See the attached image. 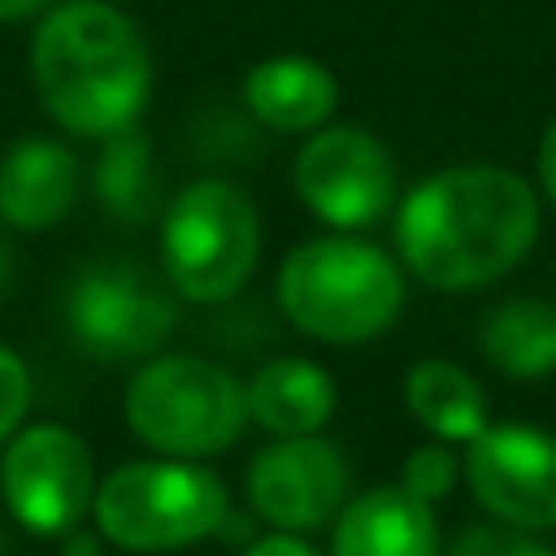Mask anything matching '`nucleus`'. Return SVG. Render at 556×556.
<instances>
[{
  "mask_svg": "<svg viewBox=\"0 0 556 556\" xmlns=\"http://www.w3.org/2000/svg\"><path fill=\"white\" fill-rule=\"evenodd\" d=\"M542 230V201L508 166H450L405 191L395 211L401 269L440 293H469L513 274Z\"/></svg>",
  "mask_w": 556,
  "mask_h": 556,
  "instance_id": "obj_1",
  "label": "nucleus"
},
{
  "mask_svg": "<svg viewBox=\"0 0 556 556\" xmlns=\"http://www.w3.org/2000/svg\"><path fill=\"white\" fill-rule=\"evenodd\" d=\"M35 93L64 132L113 137L137 127L152 98V54L132 20L108 0L45 10L29 45Z\"/></svg>",
  "mask_w": 556,
  "mask_h": 556,
  "instance_id": "obj_2",
  "label": "nucleus"
},
{
  "mask_svg": "<svg viewBox=\"0 0 556 556\" xmlns=\"http://www.w3.org/2000/svg\"><path fill=\"white\" fill-rule=\"evenodd\" d=\"M278 313L303 337L356 346L391 332L405 313V269L371 240L327 235L307 240L278 269Z\"/></svg>",
  "mask_w": 556,
  "mask_h": 556,
  "instance_id": "obj_3",
  "label": "nucleus"
},
{
  "mask_svg": "<svg viewBox=\"0 0 556 556\" xmlns=\"http://www.w3.org/2000/svg\"><path fill=\"white\" fill-rule=\"evenodd\" d=\"M93 528L123 552H181L225 532L230 489L201 459H137L117 464L93 493Z\"/></svg>",
  "mask_w": 556,
  "mask_h": 556,
  "instance_id": "obj_4",
  "label": "nucleus"
},
{
  "mask_svg": "<svg viewBox=\"0 0 556 556\" xmlns=\"http://www.w3.org/2000/svg\"><path fill=\"white\" fill-rule=\"evenodd\" d=\"M127 430L162 459H215L250 425V401L230 366L191 352L147 356L123 395Z\"/></svg>",
  "mask_w": 556,
  "mask_h": 556,
  "instance_id": "obj_5",
  "label": "nucleus"
},
{
  "mask_svg": "<svg viewBox=\"0 0 556 556\" xmlns=\"http://www.w3.org/2000/svg\"><path fill=\"white\" fill-rule=\"evenodd\" d=\"M260 211L235 181H191L162 211V269L166 283L201 307L240 298L260 264Z\"/></svg>",
  "mask_w": 556,
  "mask_h": 556,
  "instance_id": "obj_6",
  "label": "nucleus"
},
{
  "mask_svg": "<svg viewBox=\"0 0 556 556\" xmlns=\"http://www.w3.org/2000/svg\"><path fill=\"white\" fill-rule=\"evenodd\" d=\"M64 327L68 342L103 366L147 362L176 332V298L142 264L103 260L74 278Z\"/></svg>",
  "mask_w": 556,
  "mask_h": 556,
  "instance_id": "obj_7",
  "label": "nucleus"
},
{
  "mask_svg": "<svg viewBox=\"0 0 556 556\" xmlns=\"http://www.w3.org/2000/svg\"><path fill=\"white\" fill-rule=\"evenodd\" d=\"M93 454L68 425H20L0 450V498L29 538L59 542L93 513Z\"/></svg>",
  "mask_w": 556,
  "mask_h": 556,
  "instance_id": "obj_8",
  "label": "nucleus"
},
{
  "mask_svg": "<svg viewBox=\"0 0 556 556\" xmlns=\"http://www.w3.org/2000/svg\"><path fill=\"white\" fill-rule=\"evenodd\" d=\"M293 186L323 225L371 230L395 211V156L366 127H317L293 162Z\"/></svg>",
  "mask_w": 556,
  "mask_h": 556,
  "instance_id": "obj_9",
  "label": "nucleus"
},
{
  "mask_svg": "<svg viewBox=\"0 0 556 556\" xmlns=\"http://www.w3.org/2000/svg\"><path fill=\"white\" fill-rule=\"evenodd\" d=\"M464 483L493 522L556 532V434L538 425H489L464 444Z\"/></svg>",
  "mask_w": 556,
  "mask_h": 556,
  "instance_id": "obj_10",
  "label": "nucleus"
},
{
  "mask_svg": "<svg viewBox=\"0 0 556 556\" xmlns=\"http://www.w3.org/2000/svg\"><path fill=\"white\" fill-rule=\"evenodd\" d=\"M346 489H352L346 454L323 434L264 444L244 473L254 518L269 522V532H293V538L332 528L337 513L346 508Z\"/></svg>",
  "mask_w": 556,
  "mask_h": 556,
  "instance_id": "obj_11",
  "label": "nucleus"
},
{
  "mask_svg": "<svg viewBox=\"0 0 556 556\" xmlns=\"http://www.w3.org/2000/svg\"><path fill=\"white\" fill-rule=\"evenodd\" d=\"M84 166L54 137H25L0 162V225L10 230H54L78 201Z\"/></svg>",
  "mask_w": 556,
  "mask_h": 556,
  "instance_id": "obj_12",
  "label": "nucleus"
},
{
  "mask_svg": "<svg viewBox=\"0 0 556 556\" xmlns=\"http://www.w3.org/2000/svg\"><path fill=\"white\" fill-rule=\"evenodd\" d=\"M332 556H440L434 508L401 483L356 493L332 522Z\"/></svg>",
  "mask_w": 556,
  "mask_h": 556,
  "instance_id": "obj_13",
  "label": "nucleus"
},
{
  "mask_svg": "<svg viewBox=\"0 0 556 556\" xmlns=\"http://www.w3.org/2000/svg\"><path fill=\"white\" fill-rule=\"evenodd\" d=\"M244 401H250V420L274 440L323 434V425L337 415V381L327 366L307 356H274L244 381Z\"/></svg>",
  "mask_w": 556,
  "mask_h": 556,
  "instance_id": "obj_14",
  "label": "nucleus"
},
{
  "mask_svg": "<svg viewBox=\"0 0 556 556\" xmlns=\"http://www.w3.org/2000/svg\"><path fill=\"white\" fill-rule=\"evenodd\" d=\"M244 108L274 132H317L337 113V78L303 54L260 59L244 78Z\"/></svg>",
  "mask_w": 556,
  "mask_h": 556,
  "instance_id": "obj_15",
  "label": "nucleus"
},
{
  "mask_svg": "<svg viewBox=\"0 0 556 556\" xmlns=\"http://www.w3.org/2000/svg\"><path fill=\"white\" fill-rule=\"evenodd\" d=\"M405 405L430 430V440L469 444L473 434L489 430V401L473 371H464L450 356H425L405 376Z\"/></svg>",
  "mask_w": 556,
  "mask_h": 556,
  "instance_id": "obj_16",
  "label": "nucleus"
},
{
  "mask_svg": "<svg viewBox=\"0 0 556 556\" xmlns=\"http://www.w3.org/2000/svg\"><path fill=\"white\" fill-rule=\"evenodd\" d=\"M479 352L508 381H542L556 371V307L542 298H508L479 327Z\"/></svg>",
  "mask_w": 556,
  "mask_h": 556,
  "instance_id": "obj_17",
  "label": "nucleus"
},
{
  "mask_svg": "<svg viewBox=\"0 0 556 556\" xmlns=\"http://www.w3.org/2000/svg\"><path fill=\"white\" fill-rule=\"evenodd\" d=\"M93 191L113 220L147 225L162 211V191H156L152 172V142L142 127H123V132L103 137V156L93 166Z\"/></svg>",
  "mask_w": 556,
  "mask_h": 556,
  "instance_id": "obj_18",
  "label": "nucleus"
},
{
  "mask_svg": "<svg viewBox=\"0 0 556 556\" xmlns=\"http://www.w3.org/2000/svg\"><path fill=\"white\" fill-rule=\"evenodd\" d=\"M459 479H464V459L444 440H430V444H420V450H410V459H405V469H401V489L415 493L420 503H430V508L440 498H450Z\"/></svg>",
  "mask_w": 556,
  "mask_h": 556,
  "instance_id": "obj_19",
  "label": "nucleus"
},
{
  "mask_svg": "<svg viewBox=\"0 0 556 556\" xmlns=\"http://www.w3.org/2000/svg\"><path fill=\"white\" fill-rule=\"evenodd\" d=\"M29 401H35V381H29L25 356L0 346V450H5L10 434L25 425Z\"/></svg>",
  "mask_w": 556,
  "mask_h": 556,
  "instance_id": "obj_20",
  "label": "nucleus"
},
{
  "mask_svg": "<svg viewBox=\"0 0 556 556\" xmlns=\"http://www.w3.org/2000/svg\"><path fill=\"white\" fill-rule=\"evenodd\" d=\"M450 556H556V552L547 542H538V532H518V528H503V522H489V528L464 532Z\"/></svg>",
  "mask_w": 556,
  "mask_h": 556,
  "instance_id": "obj_21",
  "label": "nucleus"
},
{
  "mask_svg": "<svg viewBox=\"0 0 556 556\" xmlns=\"http://www.w3.org/2000/svg\"><path fill=\"white\" fill-rule=\"evenodd\" d=\"M244 556H323L307 538H293V532H269V538L250 542Z\"/></svg>",
  "mask_w": 556,
  "mask_h": 556,
  "instance_id": "obj_22",
  "label": "nucleus"
},
{
  "mask_svg": "<svg viewBox=\"0 0 556 556\" xmlns=\"http://www.w3.org/2000/svg\"><path fill=\"white\" fill-rule=\"evenodd\" d=\"M538 186H542V195H547L552 211H556V117L547 123L542 147H538Z\"/></svg>",
  "mask_w": 556,
  "mask_h": 556,
  "instance_id": "obj_23",
  "label": "nucleus"
},
{
  "mask_svg": "<svg viewBox=\"0 0 556 556\" xmlns=\"http://www.w3.org/2000/svg\"><path fill=\"white\" fill-rule=\"evenodd\" d=\"M59 552L64 556H103V532H84V528H74V532H64L59 538Z\"/></svg>",
  "mask_w": 556,
  "mask_h": 556,
  "instance_id": "obj_24",
  "label": "nucleus"
},
{
  "mask_svg": "<svg viewBox=\"0 0 556 556\" xmlns=\"http://www.w3.org/2000/svg\"><path fill=\"white\" fill-rule=\"evenodd\" d=\"M45 10H54V0H0V25H10V20H29V15H45Z\"/></svg>",
  "mask_w": 556,
  "mask_h": 556,
  "instance_id": "obj_25",
  "label": "nucleus"
},
{
  "mask_svg": "<svg viewBox=\"0 0 556 556\" xmlns=\"http://www.w3.org/2000/svg\"><path fill=\"white\" fill-rule=\"evenodd\" d=\"M10 269H15V260H10V240H5V225H0V288L10 283Z\"/></svg>",
  "mask_w": 556,
  "mask_h": 556,
  "instance_id": "obj_26",
  "label": "nucleus"
},
{
  "mask_svg": "<svg viewBox=\"0 0 556 556\" xmlns=\"http://www.w3.org/2000/svg\"><path fill=\"white\" fill-rule=\"evenodd\" d=\"M0 556H5V528H0Z\"/></svg>",
  "mask_w": 556,
  "mask_h": 556,
  "instance_id": "obj_27",
  "label": "nucleus"
},
{
  "mask_svg": "<svg viewBox=\"0 0 556 556\" xmlns=\"http://www.w3.org/2000/svg\"><path fill=\"white\" fill-rule=\"evenodd\" d=\"M108 5H123V0H108Z\"/></svg>",
  "mask_w": 556,
  "mask_h": 556,
  "instance_id": "obj_28",
  "label": "nucleus"
}]
</instances>
